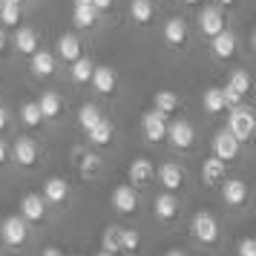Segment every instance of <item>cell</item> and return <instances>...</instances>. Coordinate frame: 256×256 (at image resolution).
<instances>
[{"label": "cell", "mask_w": 256, "mask_h": 256, "mask_svg": "<svg viewBox=\"0 0 256 256\" xmlns=\"http://www.w3.org/2000/svg\"><path fill=\"white\" fill-rule=\"evenodd\" d=\"M190 230L202 244H216L219 242V222L210 210H196L193 222H190Z\"/></svg>", "instance_id": "1"}, {"label": "cell", "mask_w": 256, "mask_h": 256, "mask_svg": "<svg viewBox=\"0 0 256 256\" xmlns=\"http://www.w3.org/2000/svg\"><path fill=\"white\" fill-rule=\"evenodd\" d=\"M254 124H256V118H254V110H250V106H239V104L230 106L228 130H230L239 141H248L250 136H254Z\"/></svg>", "instance_id": "2"}, {"label": "cell", "mask_w": 256, "mask_h": 256, "mask_svg": "<svg viewBox=\"0 0 256 256\" xmlns=\"http://www.w3.org/2000/svg\"><path fill=\"white\" fill-rule=\"evenodd\" d=\"M170 144H173L176 150H190L193 144H196V130L190 121L184 118H176V121H167V132H164Z\"/></svg>", "instance_id": "3"}, {"label": "cell", "mask_w": 256, "mask_h": 256, "mask_svg": "<svg viewBox=\"0 0 256 256\" xmlns=\"http://www.w3.org/2000/svg\"><path fill=\"white\" fill-rule=\"evenodd\" d=\"M110 204L118 210V213H136L141 204V198H138V190L132 184H118L112 187V196H110Z\"/></svg>", "instance_id": "4"}, {"label": "cell", "mask_w": 256, "mask_h": 256, "mask_svg": "<svg viewBox=\"0 0 256 256\" xmlns=\"http://www.w3.org/2000/svg\"><path fill=\"white\" fill-rule=\"evenodd\" d=\"M141 130H144V138L150 141V144H158L164 138V132H167V116L152 106L150 112L141 116Z\"/></svg>", "instance_id": "5"}, {"label": "cell", "mask_w": 256, "mask_h": 256, "mask_svg": "<svg viewBox=\"0 0 256 256\" xmlns=\"http://www.w3.org/2000/svg\"><path fill=\"white\" fill-rule=\"evenodd\" d=\"M0 239L3 244H9V248H20L26 242V219L18 213V216H9V219L0 224Z\"/></svg>", "instance_id": "6"}, {"label": "cell", "mask_w": 256, "mask_h": 256, "mask_svg": "<svg viewBox=\"0 0 256 256\" xmlns=\"http://www.w3.org/2000/svg\"><path fill=\"white\" fill-rule=\"evenodd\" d=\"M239 144H242V141L236 138L230 130H222V132L213 136V156L228 164V162H233V158L239 156Z\"/></svg>", "instance_id": "7"}, {"label": "cell", "mask_w": 256, "mask_h": 256, "mask_svg": "<svg viewBox=\"0 0 256 256\" xmlns=\"http://www.w3.org/2000/svg\"><path fill=\"white\" fill-rule=\"evenodd\" d=\"M12 158L20 167H38V162H40V150H38V144L32 138H26V136H20V138L12 144Z\"/></svg>", "instance_id": "8"}, {"label": "cell", "mask_w": 256, "mask_h": 256, "mask_svg": "<svg viewBox=\"0 0 256 256\" xmlns=\"http://www.w3.org/2000/svg\"><path fill=\"white\" fill-rule=\"evenodd\" d=\"M20 216L26 219V224H40L46 219V198L38 193H26L20 198Z\"/></svg>", "instance_id": "9"}, {"label": "cell", "mask_w": 256, "mask_h": 256, "mask_svg": "<svg viewBox=\"0 0 256 256\" xmlns=\"http://www.w3.org/2000/svg\"><path fill=\"white\" fill-rule=\"evenodd\" d=\"M156 176H158V182H162L164 190H178V187L187 182L184 167H182V164H176V162L158 164V167H156Z\"/></svg>", "instance_id": "10"}, {"label": "cell", "mask_w": 256, "mask_h": 256, "mask_svg": "<svg viewBox=\"0 0 256 256\" xmlns=\"http://www.w3.org/2000/svg\"><path fill=\"white\" fill-rule=\"evenodd\" d=\"M90 84H92V90L98 95H112L118 86V75L112 66H92V78H90Z\"/></svg>", "instance_id": "11"}, {"label": "cell", "mask_w": 256, "mask_h": 256, "mask_svg": "<svg viewBox=\"0 0 256 256\" xmlns=\"http://www.w3.org/2000/svg\"><path fill=\"white\" fill-rule=\"evenodd\" d=\"M44 198L49 204H64L70 198V182L60 178V176H49L44 182Z\"/></svg>", "instance_id": "12"}, {"label": "cell", "mask_w": 256, "mask_h": 256, "mask_svg": "<svg viewBox=\"0 0 256 256\" xmlns=\"http://www.w3.org/2000/svg\"><path fill=\"white\" fill-rule=\"evenodd\" d=\"M198 29H202V35H219L222 29H224V18H222V12L216 9V6H204L202 12H198Z\"/></svg>", "instance_id": "13"}, {"label": "cell", "mask_w": 256, "mask_h": 256, "mask_svg": "<svg viewBox=\"0 0 256 256\" xmlns=\"http://www.w3.org/2000/svg\"><path fill=\"white\" fill-rule=\"evenodd\" d=\"M127 176H130V184L132 187H141L156 176V164H152L150 158H132L130 167H127Z\"/></svg>", "instance_id": "14"}, {"label": "cell", "mask_w": 256, "mask_h": 256, "mask_svg": "<svg viewBox=\"0 0 256 256\" xmlns=\"http://www.w3.org/2000/svg\"><path fill=\"white\" fill-rule=\"evenodd\" d=\"M164 44L173 46V49L187 44V20L184 18H170V20L164 24Z\"/></svg>", "instance_id": "15"}, {"label": "cell", "mask_w": 256, "mask_h": 256, "mask_svg": "<svg viewBox=\"0 0 256 256\" xmlns=\"http://www.w3.org/2000/svg\"><path fill=\"white\" fill-rule=\"evenodd\" d=\"M152 213H156V219L158 222H173L178 216V202L176 196L167 190V193H158L156 202H152Z\"/></svg>", "instance_id": "16"}, {"label": "cell", "mask_w": 256, "mask_h": 256, "mask_svg": "<svg viewBox=\"0 0 256 256\" xmlns=\"http://www.w3.org/2000/svg\"><path fill=\"white\" fill-rule=\"evenodd\" d=\"M29 70H32V75H38V78H49V75L55 72V55H52L49 49H35V52H32V60H29Z\"/></svg>", "instance_id": "17"}, {"label": "cell", "mask_w": 256, "mask_h": 256, "mask_svg": "<svg viewBox=\"0 0 256 256\" xmlns=\"http://www.w3.org/2000/svg\"><path fill=\"white\" fill-rule=\"evenodd\" d=\"M224 173H228V167H224V162L222 158H216V156H208L204 162H202V182L204 184H222L224 182Z\"/></svg>", "instance_id": "18"}, {"label": "cell", "mask_w": 256, "mask_h": 256, "mask_svg": "<svg viewBox=\"0 0 256 256\" xmlns=\"http://www.w3.org/2000/svg\"><path fill=\"white\" fill-rule=\"evenodd\" d=\"M222 198H224V204H230V208H242L244 202H248V184L239 182V178L224 182V184H222Z\"/></svg>", "instance_id": "19"}, {"label": "cell", "mask_w": 256, "mask_h": 256, "mask_svg": "<svg viewBox=\"0 0 256 256\" xmlns=\"http://www.w3.org/2000/svg\"><path fill=\"white\" fill-rule=\"evenodd\" d=\"M210 49H213V55L219 60L230 58L233 52H236V35H233L230 29H222L219 35L210 38Z\"/></svg>", "instance_id": "20"}, {"label": "cell", "mask_w": 256, "mask_h": 256, "mask_svg": "<svg viewBox=\"0 0 256 256\" xmlns=\"http://www.w3.org/2000/svg\"><path fill=\"white\" fill-rule=\"evenodd\" d=\"M58 58L66 60V64H72L75 58H81V40H78V35H72V32H66V35L58 38Z\"/></svg>", "instance_id": "21"}, {"label": "cell", "mask_w": 256, "mask_h": 256, "mask_svg": "<svg viewBox=\"0 0 256 256\" xmlns=\"http://www.w3.org/2000/svg\"><path fill=\"white\" fill-rule=\"evenodd\" d=\"M130 18L141 26L152 24V18H156V3H152V0H130Z\"/></svg>", "instance_id": "22"}, {"label": "cell", "mask_w": 256, "mask_h": 256, "mask_svg": "<svg viewBox=\"0 0 256 256\" xmlns=\"http://www.w3.org/2000/svg\"><path fill=\"white\" fill-rule=\"evenodd\" d=\"M38 110H40V116H44V121H52V118H58L60 112H64V101H60L58 92H44L40 98H38Z\"/></svg>", "instance_id": "23"}, {"label": "cell", "mask_w": 256, "mask_h": 256, "mask_svg": "<svg viewBox=\"0 0 256 256\" xmlns=\"http://www.w3.org/2000/svg\"><path fill=\"white\" fill-rule=\"evenodd\" d=\"M86 136H90V144H95V147H104V144H110V141H112L116 127H112V121H106V118L101 116V121H98L92 130H86Z\"/></svg>", "instance_id": "24"}, {"label": "cell", "mask_w": 256, "mask_h": 256, "mask_svg": "<svg viewBox=\"0 0 256 256\" xmlns=\"http://www.w3.org/2000/svg\"><path fill=\"white\" fill-rule=\"evenodd\" d=\"M178 104H182V101H178V95H176L173 90H158V92L152 95V106H156L158 112H164L167 118L178 110Z\"/></svg>", "instance_id": "25"}, {"label": "cell", "mask_w": 256, "mask_h": 256, "mask_svg": "<svg viewBox=\"0 0 256 256\" xmlns=\"http://www.w3.org/2000/svg\"><path fill=\"white\" fill-rule=\"evenodd\" d=\"M95 18H98V12H95L92 3H75V9H72V24L78 26V29L95 26Z\"/></svg>", "instance_id": "26"}, {"label": "cell", "mask_w": 256, "mask_h": 256, "mask_svg": "<svg viewBox=\"0 0 256 256\" xmlns=\"http://www.w3.org/2000/svg\"><path fill=\"white\" fill-rule=\"evenodd\" d=\"M14 49H18V52H26V55H32V52L38 49V32L35 29H29V26L14 29Z\"/></svg>", "instance_id": "27"}, {"label": "cell", "mask_w": 256, "mask_h": 256, "mask_svg": "<svg viewBox=\"0 0 256 256\" xmlns=\"http://www.w3.org/2000/svg\"><path fill=\"white\" fill-rule=\"evenodd\" d=\"M202 106H204V112H210V116H219L222 110H228V106H224V95H222L219 86L204 90V95H202Z\"/></svg>", "instance_id": "28"}, {"label": "cell", "mask_w": 256, "mask_h": 256, "mask_svg": "<svg viewBox=\"0 0 256 256\" xmlns=\"http://www.w3.org/2000/svg\"><path fill=\"white\" fill-rule=\"evenodd\" d=\"M70 66H72V81L75 84H90V78H92V66H95L92 60L81 55V58L72 60Z\"/></svg>", "instance_id": "29"}, {"label": "cell", "mask_w": 256, "mask_h": 256, "mask_svg": "<svg viewBox=\"0 0 256 256\" xmlns=\"http://www.w3.org/2000/svg\"><path fill=\"white\" fill-rule=\"evenodd\" d=\"M20 121H24L29 130H38L44 124V116H40V110H38V101H26L20 106Z\"/></svg>", "instance_id": "30"}, {"label": "cell", "mask_w": 256, "mask_h": 256, "mask_svg": "<svg viewBox=\"0 0 256 256\" xmlns=\"http://www.w3.org/2000/svg\"><path fill=\"white\" fill-rule=\"evenodd\" d=\"M98 121H101V110H98L95 104H84L81 110H78V124H81L84 132H86V130H92Z\"/></svg>", "instance_id": "31"}, {"label": "cell", "mask_w": 256, "mask_h": 256, "mask_svg": "<svg viewBox=\"0 0 256 256\" xmlns=\"http://www.w3.org/2000/svg\"><path fill=\"white\" fill-rule=\"evenodd\" d=\"M0 20L6 29H12V26L20 24V3H12V0H3V6H0Z\"/></svg>", "instance_id": "32"}, {"label": "cell", "mask_w": 256, "mask_h": 256, "mask_svg": "<svg viewBox=\"0 0 256 256\" xmlns=\"http://www.w3.org/2000/svg\"><path fill=\"white\" fill-rule=\"evenodd\" d=\"M228 86H230L233 92H239L244 98V95L250 92V75L244 70H236V72H230V81H228Z\"/></svg>", "instance_id": "33"}, {"label": "cell", "mask_w": 256, "mask_h": 256, "mask_svg": "<svg viewBox=\"0 0 256 256\" xmlns=\"http://www.w3.org/2000/svg\"><path fill=\"white\" fill-rule=\"evenodd\" d=\"M101 248L106 254H118L121 250V228H106L101 236Z\"/></svg>", "instance_id": "34"}, {"label": "cell", "mask_w": 256, "mask_h": 256, "mask_svg": "<svg viewBox=\"0 0 256 256\" xmlns=\"http://www.w3.org/2000/svg\"><path fill=\"white\" fill-rule=\"evenodd\" d=\"M138 244H141L138 230H132V228H124V230H121V250H124V254H136Z\"/></svg>", "instance_id": "35"}, {"label": "cell", "mask_w": 256, "mask_h": 256, "mask_svg": "<svg viewBox=\"0 0 256 256\" xmlns=\"http://www.w3.org/2000/svg\"><path fill=\"white\" fill-rule=\"evenodd\" d=\"M98 167H101V158L95 152H81V176L84 178H92L98 173Z\"/></svg>", "instance_id": "36"}, {"label": "cell", "mask_w": 256, "mask_h": 256, "mask_svg": "<svg viewBox=\"0 0 256 256\" xmlns=\"http://www.w3.org/2000/svg\"><path fill=\"white\" fill-rule=\"evenodd\" d=\"M222 95H224V106H228V110H230V106H236L239 101H242V95L233 92L230 86H222Z\"/></svg>", "instance_id": "37"}, {"label": "cell", "mask_w": 256, "mask_h": 256, "mask_svg": "<svg viewBox=\"0 0 256 256\" xmlns=\"http://www.w3.org/2000/svg\"><path fill=\"white\" fill-rule=\"evenodd\" d=\"M239 256H256L254 239H242V242H239Z\"/></svg>", "instance_id": "38"}, {"label": "cell", "mask_w": 256, "mask_h": 256, "mask_svg": "<svg viewBox=\"0 0 256 256\" xmlns=\"http://www.w3.org/2000/svg\"><path fill=\"white\" fill-rule=\"evenodd\" d=\"M92 6H95V12H106L112 6V0H92Z\"/></svg>", "instance_id": "39"}, {"label": "cell", "mask_w": 256, "mask_h": 256, "mask_svg": "<svg viewBox=\"0 0 256 256\" xmlns=\"http://www.w3.org/2000/svg\"><path fill=\"white\" fill-rule=\"evenodd\" d=\"M6 158H9V144H6V141L0 138V164L6 162Z\"/></svg>", "instance_id": "40"}, {"label": "cell", "mask_w": 256, "mask_h": 256, "mask_svg": "<svg viewBox=\"0 0 256 256\" xmlns=\"http://www.w3.org/2000/svg\"><path fill=\"white\" fill-rule=\"evenodd\" d=\"M6 124H9V112L0 106V132H3V127H6Z\"/></svg>", "instance_id": "41"}, {"label": "cell", "mask_w": 256, "mask_h": 256, "mask_svg": "<svg viewBox=\"0 0 256 256\" xmlns=\"http://www.w3.org/2000/svg\"><path fill=\"white\" fill-rule=\"evenodd\" d=\"M6 44H9V35H6V29H3V26H0V52H3V49H6Z\"/></svg>", "instance_id": "42"}, {"label": "cell", "mask_w": 256, "mask_h": 256, "mask_svg": "<svg viewBox=\"0 0 256 256\" xmlns=\"http://www.w3.org/2000/svg\"><path fill=\"white\" fill-rule=\"evenodd\" d=\"M40 256H64V254H60V248H44Z\"/></svg>", "instance_id": "43"}, {"label": "cell", "mask_w": 256, "mask_h": 256, "mask_svg": "<svg viewBox=\"0 0 256 256\" xmlns=\"http://www.w3.org/2000/svg\"><path fill=\"white\" fill-rule=\"evenodd\" d=\"M164 256H187V254H184V250H178V248H173V250H167Z\"/></svg>", "instance_id": "44"}, {"label": "cell", "mask_w": 256, "mask_h": 256, "mask_svg": "<svg viewBox=\"0 0 256 256\" xmlns=\"http://www.w3.org/2000/svg\"><path fill=\"white\" fill-rule=\"evenodd\" d=\"M219 6H233V0H216Z\"/></svg>", "instance_id": "45"}, {"label": "cell", "mask_w": 256, "mask_h": 256, "mask_svg": "<svg viewBox=\"0 0 256 256\" xmlns=\"http://www.w3.org/2000/svg\"><path fill=\"white\" fill-rule=\"evenodd\" d=\"M184 3H187V6H196L198 0H184Z\"/></svg>", "instance_id": "46"}, {"label": "cell", "mask_w": 256, "mask_h": 256, "mask_svg": "<svg viewBox=\"0 0 256 256\" xmlns=\"http://www.w3.org/2000/svg\"><path fill=\"white\" fill-rule=\"evenodd\" d=\"M95 256H116V254H106V250H101V254H95Z\"/></svg>", "instance_id": "47"}, {"label": "cell", "mask_w": 256, "mask_h": 256, "mask_svg": "<svg viewBox=\"0 0 256 256\" xmlns=\"http://www.w3.org/2000/svg\"><path fill=\"white\" fill-rule=\"evenodd\" d=\"M75 3H92V0H75Z\"/></svg>", "instance_id": "48"}, {"label": "cell", "mask_w": 256, "mask_h": 256, "mask_svg": "<svg viewBox=\"0 0 256 256\" xmlns=\"http://www.w3.org/2000/svg\"><path fill=\"white\" fill-rule=\"evenodd\" d=\"M12 3H20V0H12Z\"/></svg>", "instance_id": "49"}, {"label": "cell", "mask_w": 256, "mask_h": 256, "mask_svg": "<svg viewBox=\"0 0 256 256\" xmlns=\"http://www.w3.org/2000/svg\"><path fill=\"white\" fill-rule=\"evenodd\" d=\"M0 6H3V0H0Z\"/></svg>", "instance_id": "50"}]
</instances>
